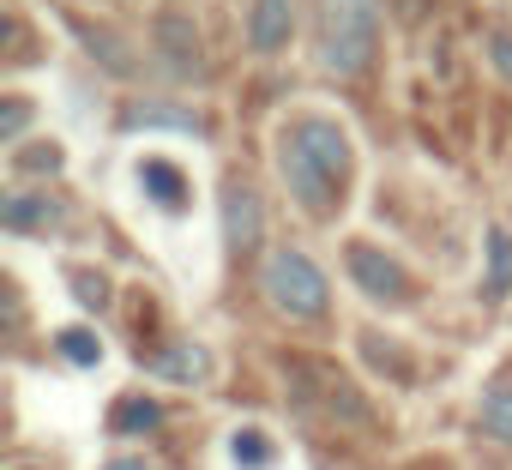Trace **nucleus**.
<instances>
[{
	"mask_svg": "<svg viewBox=\"0 0 512 470\" xmlns=\"http://www.w3.org/2000/svg\"><path fill=\"white\" fill-rule=\"evenodd\" d=\"M350 133L344 121L320 115V109H302L278 127V175L290 187V199L314 217V223H332L344 211V187H350Z\"/></svg>",
	"mask_w": 512,
	"mask_h": 470,
	"instance_id": "obj_1",
	"label": "nucleus"
},
{
	"mask_svg": "<svg viewBox=\"0 0 512 470\" xmlns=\"http://www.w3.org/2000/svg\"><path fill=\"white\" fill-rule=\"evenodd\" d=\"M380 55V0H320L314 7V61L332 79H362Z\"/></svg>",
	"mask_w": 512,
	"mask_h": 470,
	"instance_id": "obj_2",
	"label": "nucleus"
},
{
	"mask_svg": "<svg viewBox=\"0 0 512 470\" xmlns=\"http://www.w3.org/2000/svg\"><path fill=\"white\" fill-rule=\"evenodd\" d=\"M260 296H266L272 314H284V320H296V326L332 314V278L320 272L314 254H302V248H290V242L260 260Z\"/></svg>",
	"mask_w": 512,
	"mask_h": 470,
	"instance_id": "obj_3",
	"label": "nucleus"
},
{
	"mask_svg": "<svg viewBox=\"0 0 512 470\" xmlns=\"http://www.w3.org/2000/svg\"><path fill=\"white\" fill-rule=\"evenodd\" d=\"M344 266H350V278H356V290H362L368 302H380V308H410V302H416V278H410L386 248H374V242H350Z\"/></svg>",
	"mask_w": 512,
	"mask_h": 470,
	"instance_id": "obj_4",
	"label": "nucleus"
},
{
	"mask_svg": "<svg viewBox=\"0 0 512 470\" xmlns=\"http://www.w3.org/2000/svg\"><path fill=\"white\" fill-rule=\"evenodd\" d=\"M217 211H223V242H229V254H235V260L260 254V242H266V205H260V193H253L247 175H229V181H223Z\"/></svg>",
	"mask_w": 512,
	"mask_h": 470,
	"instance_id": "obj_5",
	"label": "nucleus"
},
{
	"mask_svg": "<svg viewBox=\"0 0 512 470\" xmlns=\"http://www.w3.org/2000/svg\"><path fill=\"white\" fill-rule=\"evenodd\" d=\"M151 43H157V61H163L175 79H187V73H199V67H205V55H199V31H193V19H187V13H163Z\"/></svg>",
	"mask_w": 512,
	"mask_h": 470,
	"instance_id": "obj_6",
	"label": "nucleus"
},
{
	"mask_svg": "<svg viewBox=\"0 0 512 470\" xmlns=\"http://www.w3.org/2000/svg\"><path fill=\"white\" fill-rule=\"evenodd\" d=\"M290 37H296V0H253L247 7V43L260 55L290 49Z\"/></svg>",
	"mask_w": 512,
	"mask_h": 470,
	"instance_id": "obj_7",
	"label": "nucleus"
},
{
	"mask_svg": "<svg viewBox=\"0 0 512 470\" xmlns=\"http://www.w3.org/2000/svg\"><path fill=\"white\" fill-rule=\"evenodd\" d=\"M145 368H151L157 380H181V386H199V380L211 374V356H205L193 338H175L169 350H151V356H145Z\"/></svg>",
	"mask_w": 512,
	"mask_h": 470,
	"instance_id": "obj_8",
	"label": "nucleus"
},
{
	"mask_svg": "<svg viewBox=\"0 0 512 470\" xmlns=\"http://www.w3.org/2000/svg\"><path fill=\"white\" fill-rule=\"evenodd\" d=\"M133 175H139V187H145L151 205H163V211H187V175H181V163H169V157H145Z\"/></svg>",
	"mask_w": 512,
	"mask_h": 470,
	"instance_id": "obj_9",
	"label": "nucleus"
},
{
	"mask_svg": "<svg viewBox=\"0 0 512 470\" xmlns=\"http://www.w3.org/2000/svg\"><path fill=\"white\" fill-rule=\"evenodd\" d=\"M121 127L127 133H139V127H157V133H205V115L175 109V103H127L121 109Z\"/></svg>",
	"mask_w": 512,
	"mask_h": 470,
	"instance_id": "obj_10",
	"label": "nucleus"
},
{
	"mask_svg": "<svg viewBox=\"0 0 512 470\" xmlns=\"http://www.w3.org/2000/svg\"><path fill=\"white\" fill-rule=\"evenodd\" d=\"M482 254H488V272H482V302H506L512 296V229H488V242H482Z\"/></svg>",
	"mask_w": 512,
	"mask_h": 470,
	"instance_id": "obj_11",
	"label": "nucleus"
},
{
	"mask_svg": "<svg viewBox=\"0 0 512 470\" xmlns=\"http://www.w3.org/2000/svg\"><path fill=\"white\" fill-rule=\"evenodd\" d=\"M476 422H482V434H488V440L512 446V374H500V380L482 392V404H476Z\"/></svg>",
	"mask_w": 512,
	"mask_h": 470,
	"instance_id": "obj_12",
	"label": "nucleus"
},
{
	"mask_svg": "<svg viewBox=\"0 0 512 470\" xmlns=\"http://www.w3.org/2000/svg\"><path fill=\"white\" fill-rule=\"evenodd\" d=\"M0 217H7V229H49V223H61V205L49 193H7Z\"/></svg>",
	"mask_w": 512,
	"mask_h": 470,
	"instance_id": "obj_13",
	"label": "nucleus"
},
{
	"mask_svg": "<svg viewBox=\"0 0 512 470\" xmlns=\"http://www.w3.org/2000/svg\"><path fill=\"white\" fill-rule=\"evenodd\" d=\"M55 350H61L73 368H97V362H103V344H97L85 326H67V332H55Z\"/></svg>",
	"mask_w": 512,
	"mask_h": 470,
	"instance_id": "obj_14",
	"label": "nucleus"
},
{
	"mask_svg": "<svg viewBox=\"0 0 512 470\" xmlns=\"http://www.w3.org/2000/svg\"><path fill=\"white\" fill-rule=\"evenodd\" d=\"M157 422H163L157 398H121V404H115V434H145V428H157Z\"/></svg>",
	"mask_w": 512,
	"mask_h": 470,
	"instance_id": "obj_15",
	"label": "nucleus"
},
{
	"mask_svg": "<svg viewBox=\"0 0 512 470\" xmlns=\"http://www.w3.org/2000/svg\"><path fill=\"white\" fill-rule=\"evenodd\" d=\"M229 458L235 464H272V440H266V428H235V440H229Z\"/></svg>",
	"mask_w": 512,
	"mask_h": 470,
	"instance_id": "obj_16",
	"label": "nucleus"
},
{
	"mask_svg": "<svg viewBox=\"0 0 512 470\" xmlns=\"http://www.w3.org/2000/svg\"><path fill=\"white\" fill-rule=\"evenodd\" d=\"M25 121H31V103L25 97H7V115H0V145H19Z\"/></svg>",
	"mask_w": 512,
	"mask_h": 470,
	"instance_id": "obj_17",
	"label": "nucleus"
},
{
	"mask_svg": "<svg viewBox=\"0 0 512 470\" xmlns=\"http://www.w3.org/2000/svg\"><path fill=\"white\" fill-rule=\"evenodd\" d=\"M73 296L85 302V308H109V278H97V272H73Z\"/></svg>",
	"mask_w": 512,
	"mask_h": 470,
	"instance_id": "obj_18",
	"label": "nucleus"
},
{
	"mask_svg": "<svg viewBox=\"0 0 512 470\" xmlns=\"http://www.w3.org/2000/svg\"><path fill=\"white\" fill-rule=\"evenodd\" d=\"M482 49H488L494 73H500V79H512V31H488V37H482Z\"/></svg>",
	"mask_w": 512,
	"mask_h": 470,
	"instance_id": "obj_19",
	"label": "nucleus"
},
{
	"mask_svg": "<svg viewBox=\"0 0 512 470\" xmlns=\"http://www.w3.org/2000/svg\"><path fill=\"white\" fill-rule=\"evenodd\" d=\"M19 169H37V175L49 169V175H55V169H61V145H49V151H19Z\"/></svg>",
	"mask_w": 512,
	"mask_h": 470,
	"instance_id": "obj_20",
	"label": "nucleus"
},
{
	"mask_svg": "<svg viewBox=\"0 0 512 470\" xmlns=\"http://www.w3.org/2000/svg\"><path fill=\"white\" fill-rule=\"evenodd\" d=\"M103 470H151L145 458H115V464H103Z\"/></svg>",
	"mask_w": 512,
	"mask_h": 470,
	"instance_id": "obj_21",
	"label": "nucleus"
},
{
	"mask_svg": "<svg viewBox=\"0 0 512 470\" xmlns=\"http://www.w3.org/2000/svg\"><path fill=\"white\" fill-rule=\"evenodd\" d=\"M25 470H37V464H25Z\"/></svg>",
	"mask_w": 512,
	"mask_h": 470,
	"instance_id": "obj_22",
	"label": "nucleus"
}]
</instances>
